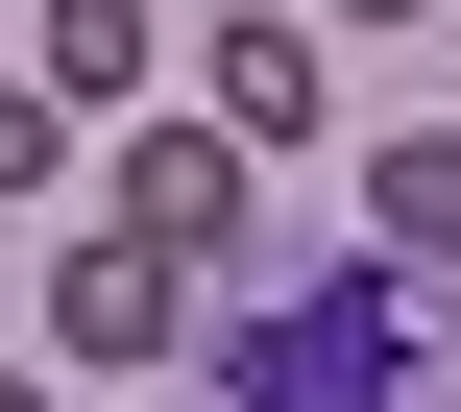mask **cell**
I'll return each mask as SVG.
<instances>
[{
    "mask_svg": "<svg viewBox=\"0 0 461 412\" xmlns=\"http://www.w3.org/2000/svg\"><path fill=\"white\" fill-rule=\"evenodd\" d=\"M194 364H219V412H461V291L413 243H316L243 316H194Z\"/></svg>",
    "mask_w": 461,
    "mask_h": 412,
    "instance_id": "6da1fadb",
    "label": "cell"
},
{
    "mask_svg": "<svg viewBox=\"0 0 461 412\" xmlns=\"http://www.w3.org/2000/svg\"><path fill=\"white\" fill-rule=\"evenodd\" d=\"M243 219H267V146H219V121H146V146H122V243L243 267Z\"/></svg>",
    "mask_w": 461,
    "mask_h": 412,
    "instance_id": "7a4b0ae2",
    "label": "cell"
},
{
    "mask_svg": "<svg viewBox=\"0 0 461 412\" xmlns=\"http://www.w3.org/2000/svg\"><path fill=\"white\" fill-rule=\"evenodd\" d=\"M49 316H73V364H170V340H194V267H170V243H73Z\"/></svg>",
    "mask_w": 461,
    "mask_h": 412,
    "instance_id": "3957f363",
    "label": "cell"
},
{
    "mask_svg": "<svg viewBox=\"0 0 461 412\" xmlns=\"http://www.w3.org/2000/svg\"><path fill=\"white\" fill-rule=\"evenodd\" d=\"M219 146H316V49L292 24H219Z\"/></svg>",
    "mask_w": 461,
    "mask_h": 412,
    "instance_id": "277c9868",
    "label": "cell"
},
{
    "mask_svg": "<svg viewBox=\"0 0 461 412\" xmlns=\"http://www.w3.org/2000/svg\"><path fill=\"white\" fill-rule=\"evenodd\" d=\"M365 219H389V243H413V267H438V243H461V121H413V146H389V170H365Z\"/></svg>",
    "mask_w": 461,
    "mask_h": 412,
    "instance_id": "5b68a950",
    "label": "cell"
},
{
    "mask_svg": "<svg viewBox=\"0 0 461 412\" xmlns=\"http://www.w3.org/2000/svg\"><path fill=\"white\" fill-rule=\"evenodd\" d=\"M146 49H170V24H146V0H49V97H122V73H146Z\"/></svg>",
    "mask_w": 461,
    "mask_h": 412,
    "instance_id": "8992f818",
    "label": "cell"
},
{
    "mask_svg": "<svg viewBox=\"0 0 461 412\" xmlns=\"http://www.w3.org/2000/svg\"><path fill=\"white\" fill-rule=\"evenodd\" d=\"M49 170H73V97H49V73H0V194H49Z\"/></svg>",
    "mask_w": 461,
    "mask_h": 412,
    "instance_id": "52a82bcc",
    "label": "cell"
},
{
    "mask_svg": "<svg viewBox=\"0 0 461 412\" xmlns=\"http://www.w3.org/2000/svg\"><path fill=\"white\" fill-rule=\"evenodd\" d=\"M340 24H413V0H340Z\"/></svg>",
    "mask_w": 461,
    "mask_h": 412,
    "instance_id": "ba28073f",
    "label": "cell"
},
{
    "mask_svg": "<svg viewBox=\"0 0 461 412\" xmlns=\"http://www.w3.org/2000/svg\"><path fill=\"white\" fill-rule=\"evenodd\" d=\"M0 412H49V389H24V364H0Z\"/></svg>",
    "mask_w": 461,
    "mask_h": 412,
    "instance_id": "9c48e42d",
    "label": "cell"
}]
</instances>
